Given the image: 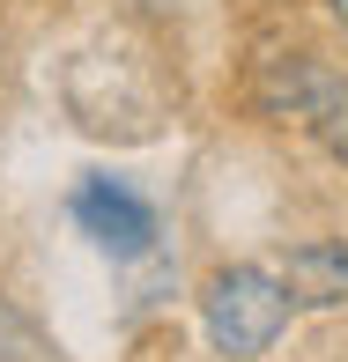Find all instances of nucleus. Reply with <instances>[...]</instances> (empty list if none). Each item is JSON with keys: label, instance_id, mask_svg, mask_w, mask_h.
I'll use <instances>...</instances> for the list:
<instances>
[{"label": "nucleus", "instance_id": "obj_1", "mask_svg": "<svg viewBox=\"0 0 348 362\" xmlns=\"http://www.w3.org/2000/svg\"><path fill=\"white\" fill-rule=\"evenodd\" d=\"M289 310H296V296L267 267H223V274H208V288H201V325H208V348L223 362L267 355L274 340L289 333Z\"/></svg>", "mask_w": 348, "mask_h": 362}, {"label": "nucleus", "instance_id": "obj_2", "mask_svg": "<svg viewBox=\"0 0 348 362\" xmlns=\"http://www.w3.org/2000/svg\"><path fill=\"white\" fill-rule=\"evenodd\" d=\"M259 111H267V119H296L348 170V74H334L319 52L274 59L267 81H259Z\"/></svg>", "mask_w": 348, "mask_h": 362}, {"label": "nucleus", "instance_id": "obj_3", "mask_svg": "<svg viewBox=\"0 0 348 362\" xmlns=\"http://www.w3.org/2000/svg\"><path fill=\"white\" fill-rule=\"evenodd\" d=\"M74 222L89 229L111 259H141L148 244H156V207L134 200L119 177H89V185L74 192Z\"/></svg>", "mask_w": 348, "mask_h": 362}, {"label": "nucleus", "instance_id": "obj_4", "mask_svg": "<svg viewBox=\"0 0 348 362\" xmlns=\"http://www.w3.org/2000/svg\"><path fill=\"white\" fill-rule=\"evenodd\" d=\"M281 281H289L296 310H334V303H348V244H341V237H304V244H289Z\"/></svg>", "mask_w": 348, "mask_h": 362}, {"label": "nucleus", "instance_id": "obj_5", "mask_svg": "<svg viewBox=\"0 0 348 362\" xmlns=\"http://www.w3.org/2000/svg\"><path fill=\"white\" fill-rule=\"evenodd\" d=\"M0 362H60V348L38 333V318L15 310L8 296H0Z\"/></svg>", "mask_w": 348, "mask_h": 362}, {"label": "nucleus", "instance_id": "obj_6", "mask_svg": "<svg viewBox=\"0 0 348 362\" xmlns=\"http://www.w3.org/2000/svg\"><path fill=\"white\" fill-rule=\"evenodd\" d=\"M326 15H334V23H341V30H348V0H326Z\"/></svg>", "mask_w": 348, "mask_h": 362}]
</instances>
